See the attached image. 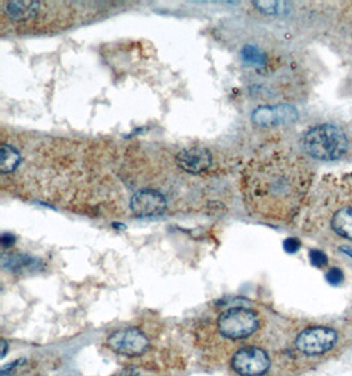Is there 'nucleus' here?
<instances>
[{
	"label": "nucleus",
	"mask_w": 352,
	"mask_h": 376,
	"mask_svg": "<svg viewBox=\"0 0 352 376\" xmlns=\"http://www.w3.org/2000/svg\"><path fill=\"white\" fill-rule=\"evenodd\" d=\"M313 182L310 164L289 149L261 153L242 173V194L252 215L289 222L300 213Z\"/></svg>",
	"instance_id": "nucleus-1"
},
{
	"label": "nucleus",
	"mask_w": 352,
	"mask_h": 376,
	"mask_svg": "<svg viewBox=\"0 0 352 376\" xmlns=\"http://www.w3.org/2000/svg\"><path fill=\"white\" fill-rule=\"evenodd\" d=\"M302 147L313 159L335 162L350 149V139L343 128L333 123H322L309 128L302 137Z\"/></svg>",
	"instance_id": "nucleus-2"
},
{
	"label": "nucleus",
	"mask_w": 352,
	"mask_h": 376,
	"mask_svg": "<svg viewBox=\"0 0 352 376\" xmlns=\"http://www.w3.org/2000/svg\"><path fill=\"white\" fill-rule=\"evenodd\" d=\"M313 207L330 210V228L343 239L352 242V185L326 187L319 193Z\"/></svg>",
	"instance_id": "nucleus-3"
},
{
	"label": "nucleus",
	"mask_w": 352,
	"mask_h": 376,
	"mask_svg": "<svg viewBox=\"0 0 352 376\" xmlns=\"http://www.w3.org/2000/svg\"><path fill=\"white\" fill-rule=\"evenodd\" d=\"M259 317L253 310L236 307L224 311L218 318V330L224 338L243 339L259 329Z\"/></svg>",
	"instance_id": "nucleus-4"
},
{
	"label": "nucleus",
	"mask_w": 352,
	"mask_h": 376,
	"mask_svg": "<svg viewBox=\"0 0 352 376\" xmlns=\"http://www.w3.org/2000/svg\"><path fill=\"white\" fill-rule=\"evenodd\" d=\"M107 346L119 355L135 358L144 355L149 350L151 341L137 327H127L108 336Z\"/></svg>",
	"instance_id": "nucleus-5"
},
{
	"label": "nucleus",
	"mask_w": 352,
	"mask_h": 376,
	"mask_svg": "<svg viewBox=\"0 0 352 376\" xmlns=\"http://www.w3.org/2000/svg\"><path fill=\"white\" fill-rule=\"evenodd\" d=\"M338 334L335 330L324 326H314L303 330L296 339V346L305 355H322L334 348Z\"/></svg>",
	"instance_id": "nucleus-6"
},
{
	"label": "nucleus",
	"mask_w": 352,
	"mask_h": 376,
	"mask_svg": "<svg viewBox=\"0 0 352 376\" xmlns=\"http://www.w3.org/2000/svg\"><path fill=\"white\" fill-rule=\"evenodd\" d=\"M231 366L239 375L261 376L269 370L271 359L264 350L248 346L235 352Z\"/></svg>",
	"instance_id": "nucleus-7"
},
{
	"label": "nucleus",
	"mask_w": 352,
	"mask_h": 376,
	"mask_svg": "<svg viewBox=\"0 0 352 376\" xmlns=\"http://www.w3.org/2000/svg\"><path fill=\"white\" fill-rule=\"evenodd\" d=\"M167 209V200L161 193L152 189L139 190L131 200V210L137 216L162 214Z\"/></svg>",
	"instance_id": "nucleus-8"
},
{
	"label": "nucleus",
	"mask_w": 352,
	"mask_h": 376,
	"mask_svg": "<svg viewBox=\"0 0 352 376\" xmlns=\"http://www.w3.org/2000/svg\"><path fill=\"white\" fill-rule=\"evenodd\" d=\"M299 114L297 110L289 105H277V106H264L255 110L252 115V121L259 126L272 127L278 124H287L297 121Z\"/></svg>",
	"instance_id": "nucleus-9"
},
{
	"label": "nucleus",
	"mask_w": 352,
	"mask_h": 376,
	"mask_svg": "<svg viewBox=\"0 0 352 376\" xmlns=\"http://www.w3.org/2000/svg\"><path fill=\"white\" fill-rule=\"evenodd\" d=\"M178 166L187 173L201 175L212 164V155L208 148H186L177 155Z\"/></svg>",
	"instance_id": "nucleus-10"
},
{
	"label": "nucleus",
	"mask_w": 352,
	"mask_h": 376,
	"mask_svg": "<svg viewBox=\"0 0 352 376\" xmlns=\"http://www.w3.org/2000/svg\"><path fill=\"white\" fill-rule=\"evenodd\" d=\"M22 162L20 153L16 148L10 144H3L1 147V162H0V172L3 175L13 172Z\"/></svg>",
	"instance_id": "nucleus-11"
},
{
	"label": "nucleus",
	"mask_w": 352,
	"mask_h": 376,
	"mask_svg": "<svg viewBox=\"0 0 352 376\" xmlns=\"http://www.w3.org/2000/svg\"><path fill=\"white\" fill-rule=\"evenodd\" d=\"M243 60L249 64V65H253V67H264L265 62H267V55L265 53L256 48V46H252V45H247L244 46L243 52Z\"/></svg>",
	"instance_id": "nucleus-12"
},
{
	"label": "nucleus",
	"mask_w": 352,
	"mask_h": 376,
	"mask_svg": "<svg viewBox=\"0 0 352 376\" xmlns=\"http://www.w3.org/2000/svg\"><path fill=\"white\" fill-rule=\"evenodd\" d=\"M10 263V269L12 271H23L26 268H33L35 266H37V262L33 260L32 257L26 255L11 256L10 260H6L4 263Z\"/></svg>",
	"instance_id": "nucleus-13"
},
{
	"label": "nucleus",
	"mask_w": 352,
	"mask_h": 376,
	"mask_svg": "<svg viewBox=\"0 0 352 376\" xmlns=\"http://www.w3.org/2000/svg\"><path fill=\"white\" fill-rule=\"evenodd\" d=\"M281 4H283L281 1H255V6H261L258 7L259 10L269 15L280 14L284 10V7H278Z\"/></svg>",
	"instance_id": "nucleus-14"
},
{
	"label": "nucleus",
	"mask_w": 352,
	"mask_h": 376,
	"mask_svg": "<svg viewBox=\"0 0 352 376\" xmlns=\"http://www.w3.org/2000/svg\"><path fill=\"white\" fill-rule=\"evenodd\" d=\"M309 257H310V262L313 264L314 267L317 268H324L328 264V259H327L326 254L319 251V250H312L309 253Z\"/></svg>",
	"instance_id": "nucleus-15"
},
{
	"label": "nucleus",
	"mask_w": 352,
	"mask_h": 376,
	"mask_svg": "<svg viewBox=\"0 0 352 376\" xmlns=\"http://www.w3.org/2000/svg\"><path fill=\"white\" fill-rule=\"evenodd\" d=\"M326 280L330 285L338 287L344 280V275H343L342 269L334 267V268H330L327 271Z\"/></svg>",
	"instance_id": "nucleus-16"
},
{
	"label": "nucleus",
	"mask_w": 352,
	"mask_h": 376,
	"mask_svg": "<svg viewBox=\"0 0 352 376\" xmlns=\"http://www.w3.org/2000/svg\"><path fill=\"white\" fill-rule=\"evenodd\" d=\"M300 247L301 242L299 239H296V238H289V239H287V241L284 242V248H285V251L289 253V254L297 253V251L300 250Z\"/></svg>",
	"instance_id": "nucleus-17"
},
{
	"label": "nucleus",
	"mask_w": 352,
	"mask_h": 376,
	"mask_svg": "<svg viewBox=\"0 0 352 376\" xmlns=\"http://www.w3.org/2000/svg\"><path fill=\"white\" fill-rule=\"evenodd\" d=\"M13 242H15V239H13L12 235H4V237H3V239H1V243H3V246H4V247H7V246L12 244Z\"/></svg>",
	"instance_id": "nucleus-18"
},
{
	"label": "nucleus",
	"mask_w": 352,
	"mask_h": 376,
	"mask_svg": "<svg viewBox=\"0 0 352 376\" xmlns=\"http://www.w3.org/2000/svg\"><path fill=\"white\" fill-rule=\"evenodd\" d=\"M340 251L343 253V254H346L347 256H350L352 259V247L351 246H342L340 247Z\"/></svg>",
	"instance_id": "nucleus-19"
},
{
	"label": "nucleus",
	"mask_w": 352,
	"mask_h": 376,
	"mask_svg": "<svg viewBox=\"0 0 352 376\" xmlns=\"http://www.w3.org/2000/svg\"><path fill=\"white\" fill-rule=\"evenodd\" d=\"M1 346H3V352H1V358H4L6 357V354H7V342L3 339L1 341Z\"/></svg>",
	"instance_id": "nucleus-20"
},
{
	"label": "nucleus",
	"mask_w": 352,
	"mask_h": 376,
	"mask_svg": "<svg viewBox=\"0 0 352 376\" xmlns=\"http://www.w3.org/2000/svg\"><path fill=\"white\" fill-rule=\"evenodd\" d=\"M1 376H13L12 374H7V373H4L3 371V374H1Z\"/></svg>",
	"instance_id": "nucleus-21"
}]
</instances>
